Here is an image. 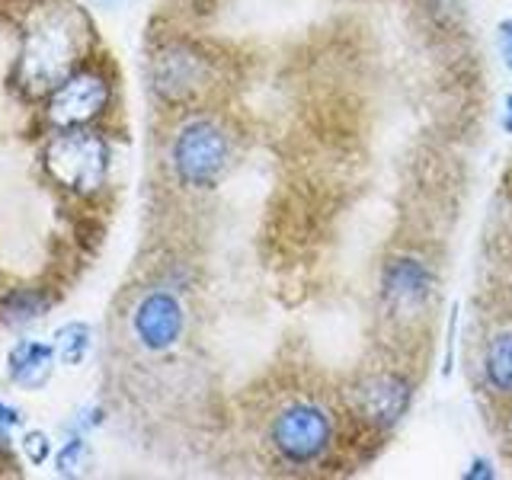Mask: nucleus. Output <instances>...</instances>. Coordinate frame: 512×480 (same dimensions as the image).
<instances>
[{"instance_id": "nucleus-17", "label": "nucleus", "mask_w": 512, "mask_h": 480, "mask_svg": "<svg viewBox=\"0 0 512 480\" xmlns=\"http://www.w3.org/2000/svg\"><path fill=\"white\" fill-rule=\"evenodd\" d=\"M461 480H496L500 471H496V461L484 452H474L468 461H464V468L458 474Z\"/></svg>"}, {"instance_id": "nucleus-7", "label": "nucleus", "mask_w": 512, "mask_h": 480, "mask_svg": "<svg viewBox=\"0 0 512 480\" xmlns=\"http://www.w3.org/2000/svg\"><path fill=\"white\" fill-rule=\"evenodd\" d=\"M215 58L196 42L173 39L164 42L148 58V84L151 93L164 106L189 109L215 87Z\"/></svg>"}, {"instance_id": "nucleus-21", "label": "nucleus", "mask_w": 512, "mask_h": 480, "mask_svg": "<svg viewBox=\"0 0 512 480\" xmlns=\"http://www.w3.org/2000/svg\"><path fill=\"white\" fill-rule=\"evenodd\" d=\"M100 4H103V7H122L125 0H100Z\"/></svg>"}, {"instance_id": "nucleus-8", "label": "nucleus", "mask_w": 512, "mask_h": 480, "mask_svg": "<svg viewBox=\"0 0 512 480\" xmlns=\"http://www.w3.org/2000/svg\"><path fill=\"white\" fill-rule=\"evenodd\" d=\"M116 100V80L100 61H84L80 68L64 77L58 90L45 96L42 119L45 125L58 132V128H87L96 125Z\"/></svg>"}, {"instance_id": "nucleus-5", "label": "nucleus", "mask_w": 512, "mask_h": 480, "mask_svg": "<svg viewBox=\"0 0 512 480\" xmlns=\"http://www.w3.org/2000/svg\"><path fill=\"white\" fill-rule=\"evenodd\" d=\"M416 404V381L404 365H368L343 391V410L365 439L384 442L407 423Z\"/></svg>"}, {"instance_id": "nucleus-11", "label": "nucleus", "mask_w": 512, "mask_h": 480, "mask_svg": "<svg viewBox=\"0 0 512 480\" xmlns=\"http://www.w3.org/2000/svg\"><path fill=\"white\" fill-rule=\"evenodd\" d=\"M55 359L58 349L55 343H42V340H20L7 352V375L16 388L26 391H42L55 372Z\"/></svg>"}, {"instance_id": "nucleus-4", "label": "nucleus", "mask_w": 512, "mask_h": 480, "mask_svg": "<svg viewBox=\"0 0 512 480\" xmlns=\"http://www.w3.org/2000/svg\"><path fill=\"white\" fill-rule=\"evenodd\" d=\"M237 141L231 125L212 112H186L167 141L170 180L186 192H212L231 173Z\"/></svg>"}, {"instance_id": "nucleus-18", "label": "nucleus", "mask_w": 512, "mask_h": 480, "mask_svg": "<svg viewBox=\"0 0 512 480\" xmlns=\"http://www.w3.org/2000/svg\"><path fill=\"white\" fill-rule=\"evenodd\" d=\"M496 52H500L503 68L512 74V16L496 23Z\"/></svg>"}, {"instance_id": "nucleus-12", "label": "nucleus", "mask_w": 512, "mask_h": 480, "mask_svg": "<svg viewBox=\"0 0 512 480\" xmlns=\"http://www.w3.org/2000/svg\"><path fill=\"white\" fill-rule=\"evenodd\" d=\"M48 298L42 288H10L7 295H0V320L7 327H26V324H36V320L48 311Z\"/></svg>"}, {"instance_id": "nucleus-2", "label": "nucleus", "mask_w": 512, "mask_h": 480, "mask_svg": "<svg viewBox=\"0 0 512 480\" xmlns=\"http://www.w3.org/2000/svg\"><path fill=\"white\" fill-rule=\"evenodd\" d=\"M90 23L71 4L45 7L26 26L20 55L13 64V84L26 100H45L87 61Z\"/></svg>"}, {"instance_id": "nucleus-3", "label": "nucleus", "mask_w": 512, "mask_h": 480, "mask_svg": "<svg viewBox=\"0 0 512 480\" xmlns=\"http://www.w3.org/2000/svg\"><path fill=\"white\" fill-rule=\"evenodd\" d=\"M439 301V269L423 250H394L378 266V320L394 336H420Z\"/></svg>"}, {"instance_id": "nucleus-14", "label": "nucleus", "mask_w": 512, "mask_h": 480, "mask_svg": "<svg viewBox=\"0 0 512 480\" xmlns=\"http://www.w3.org/2000/svg\"><path fill=\"white\" fill-rule=\"evenodd\" d=\"M90 461V445H87V432L80 429H68V436L61 439V445L55 448V471L61 477H77L84 474Z\"/></svg>"}, {"instance_id": "nucleus-15", "label": "nucleus", "mask_w": 512, "mask_h": 480, "mask_svg": "<svg viewBox=\"0 0 512 480\" xmlns=\"http://www.w3.org/2000/svg\"><path fill=\"white\" fill-rule=\"evenodd\" d=\"M458 333H461V304L452 301L445 317V352H442V378L455 375V362H458Z\"/></svg>"}, {"instance_id": "nucleus-10", "label": "nucleus", "mask_w": 512, "mask_h": 480, "mask_svg": "<svg viewBox=\"0 0 512 480\" xmlns=\"http://www.w3.org/2000/svg\"><path fill=\"white\" fill-rule=\"evenodd\" d=\"M477 375L480 388L496 404L512 400V324H496L487 330L477 356Z\"/></svg>"}, {"instance_id": "nucleus-20", "label": "nucleus", "mask_w": 512, "mask_h": 480, "mask_svg": "<svg viewBox=\"0 0 512 480\" xmlns=\"http://www.w3.org/2000/svg\"><path fill=\"white\" fill-rule=\"evenodd\" d=\"M500 128H503V135L512 138V90L503 96V106H500Z\"/></svg>"}, {"instance_id": "nucleus-19", "label": "nucleus", "mask_w": 512, "mask_h": 480, "mask_svg": "<svg viewBox=\"0 0 512 480\" xmlns=\"http://www.w3.org/2000/svg\"><path fill=\"white\" fill-rule=\"evenodd\" d=\"M500 436H503V448H506V455L512 458V400H506V404H503Z\"/></svg>"}, {"instance_id": "nucleus-16", "label": "nucleus", "mask_w": 512, "mask_h": 480, "mask_svg": "<svg viewBox=\"0 0 512 480\" xmlns=\"http://www.w3.org/2000/svg\"><path fill=\"white\" fill-rule=\"evenodd\" d=\"M20 448H23V455H26V461L32 464V468H42V464L55 455L52 452V439H48L42 429H29L26 436L20 439Z\"/></svg>"}, {"instance_id": "nucleus-9", "label": "nucleus", "mask_w": 512, "mask_h": 480, "mask_svg": "<svg viewBox=\"0 0 512 480\" xmlns=\"http://www.w3.org/2000/svg\"><path fill=\"white\" fill-rule=\"evenodd\" d=\"M189 311L173 285H151L128 308V336L148 356H167L183 343Z\"/></svg>"}, {"instance_id": "nucleus-13", "label": "nucleus", "mask_w": 512, "mask_h": 480, "mask_svg": "<svg viewBox=\"0 0 512 480\" xmlns=\"http://www.w3.org/2000/svg\"><path fill=\"white\" fill-rule=\"evenodd\" d=\"M55 349H58V359L68 368L84 365L93 349V327L87 320H68V324H61L55 330Z\"/></svg>"}, {"instance_id": "nucleus-6", "label": "nucleus", "mask_w": 512, "mask_h": 480, "mask_svg": "<svg viewBox=\"0 0 512 480\" xmlns=\"http://www.w3.org/2000/svg\"><path fill=\"white\" fill-rule=\"evenodd\" d=\"M42 167L61 192L74 199H93L109 186L112 148L100 128H58L45 141Z\"/></svg>"}, {"instance_id": "nucleus-1", "label": "nucleus", "mask_w": 512, "mask_h": 480, "mask_svg": "<svg viewBox=\"0 0 512 480\" xmlns=\"http://www.w3.org/2000/svg\"><path fill=\"white\" fill-rule=\"evenodd\" d=\"M349 416L324 394H285L266 416L263 442L272 461L285 471L314 474L340 458Z\"/></svg>"}]
</instances>
